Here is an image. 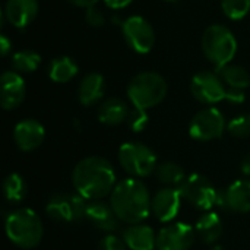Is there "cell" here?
Masks as SVG:
<instances>
[{
	"label": "cell",
	"instance_id": "obj_1",
	"mask_svg": "<svg viewBox=\"0 0 250 250\" xmlns=\"http://www.w3.org/2000/svg\"><path fill=\"white\" fill-rule=\"evenodd\" d=\"M72 182L78 195L88 201H101L107 195H111L117 185L111 163L97 155L86 157L75 166Z\"/></svg>",
	"mask_w": 250,
	"mask_h": 250
},
{
	"label": "cell",
	"instance_id": "obj_2",
	"mask_svg": "<svg viewBox=\"0 0 250 250\" xmlns=\"http://www.w3.org/2000/svg\"><path fill=\"white\" fill-rule=\"evenodd\" d=\"M151 195L148 188L135 177L116 185L110 195V205L117 218L126 224H141L151 212Z\"/></svg>",
	"mask_w": 250,
	"mask_h": 250
},
{
	"label": "cell",
	"instance_id": "obj_3",
	"mask_svg": "<svg viewBox=\"0 0 250 250\" xmlns=\"http://www.w3.org/2000/svg\"><path fill=\"white\" fill-rule=\"evenodd\" d=\"M4 230L7 239L22 249H32L40 245L44 229L40 217L29 208H21L6 217Z\"/></svg>",
	"mask_w": 250,
	"mask_h": 250
},
{
	"label": "cell",
	"instance_id": "obj_4",
	"mask_svg": "<svg viewBox=\"0 0 250 250\" xmlns=\"http://www.w3.org/2000/svg\"><path fill=\"white\" fill-rule=\"evenodd\" d=\"M127 95L133 107L148 110L158 105L166 98L167 82L157 72H141L130 81Z\"/></svg>",
	"mask_w": 250,
	"mask_h": 250
},
{
	"label": "cell",
	"instance_id": "obj_5",
	"mask_svg": "<svg viewBox=\"0 0 250 250\" xmlns=\"http://www.w3.org/2000/svg\"><path fill=\"white\" fill-rule=\"evenodd\" d=\"M202 50L207 59L218 69L231 63L237 51L234 34L224 25H211L202 37Z\"/></svg>",
	"mask_w": 250,
	"mask_h": 250
},
{
	"label": "cell",
	"instance_id": "obj_6",
	"mask_svg": "<svg viewBox=\"0 0 250 250\" xmlns=\"http://www.w3.org/2000/svg\"><path fill=\"white\" fill-rule=\"evenodd\" d=\"M122 168L135 179L148 177L157 170V157L151 148L141 142H126L119 149Z\"/></svg>",
	"mask_w": 250,
	"mask_h": 250
},
{
	"label": "cell",
	"instance_id": "obj_7",
	"mask_svg": "<svg viewBox=\"0 0 250 250\" xmlns=\"http://www.w3.org/2000/svg\"><path fill=\"white\" fill-rule=\"evenodd\" d=\"M188 202L195 208L202 211H209L212 207L218 205L221 192L215 189L211 180L202 174H192L186 177L180 188H177Z\"/></svg>",
	"mask_w": 250,
	"mask_h": 250
},
{
	"label": "cell",
	"instance_id": "obj_8",
	"mask_svg": "<svg viewBox=\"0 0 250 250\" xmlns=\"http://www.w3.org/2000/svg\"><path fill=\"white\" fill-rule=\"evenodd\" d=\"M86 199L75 193H57L53 195L47 205L45 212L50 218L60 223H75L85 218Z\"/></svg>",
	"mask_w": 250,
	"mask_h": 250
},
{
	"label": "cell",
	"instance_id": "obj_9",
	"mask_svg": "<svg viewBox=\"0 0 250 250\" xmlns=\"http://www.w3.org/2000/svg\"><path fill=\"white\" fill-rule=\"evenodd\" d=\"M226 129V119L215 107L201 110L193 116L189 125V133L196 141H212L223 135Z\"/></svg>",
	"mask_w": 250,
	"mask_h": 250
},
{
	"label": "cell",
	"instance_id": "obj_10",
	"mask_svg": "<svg viewBox=\"0 0 250 250\" xmlns=\"http://www.w3.org/2000/svg\"><path fill=\"white\" fill-rule=\"evenodd\" d=\"M193 97L202 104H215L227 100L229 89L224 86L221 76L215 72L204 70L193 76L190 82Z\"/></svg>",
	"mask_w": 250,
	"mask_h": 250
},
{
	"label": "cell",
	"instance_id": "obj_11",
	"mask_svg": "<svg viewBox=\"0 0 250 250\" xmlns=\"http://www.w3.org/2000/svg\"><path fill=\"white\" fill-rule=\"evenodd\" d=\"M123 35L132 50L139 54L149 53L155 44V32L152 25L142 16L133 15L123 22Z\"/></svg>",
	"mask_w": 250,
	"mask_h": 250
},
{
	"label": "cell",
	"instance_id": "obj_12",
	"mask_svg": "<svg viewBox=\"0 0 250 250\" xmlns=\"http://www.w3.org/2000/svg\"><path fill=\"white\" fill-rule=\"evenodd\" d=\"M195 230L185 223L168 224L157 234L158 250H189L195 243Z\"/></svg>",
	"mask_w": 250,
	"mask_h": 250
},
{
	"label": "cell",
	"instance_id": "obj_13",
	"mask_svg": "<svg viewBox=\"0 0 250 250\" xmlns=\"http://www.w3.org/2000/svg\"><path fill=\"white\" fill-rule=\"evenodd\" d=\"M182 199L183 196L179 189H173V188L161 189L152 196L151 211L160 223H170L177 217L180 211Z\"/></svg>",
	"mask_w": 250,
	"mask_h": 250
},
{
	"label": "cell",
	"instance_id": "obj_14",
	"mask_svg": "<svg viewBox=\"0 0 250 250\" xmlns=\"http://www.w3.org/2000/svg\"><path fill=\"white\" fill-rule=\"evenodd\" d=\"M25 81L15 70L4 72L0 78V104L4 110H15L25 98Z\"/></svg>",
	"mask_w": 250,
	"mask_h": 250
},
{
	"label": "cell",
	"instance_id": "obj_15",
	"mask_svg": "<svg viewBox=\"0 0 250 250\" xmlns=\"http://www.w3.org/2000/svg\"><path fill=\"white\" fill-rule=\"evenodd\" d=\"M45 138L44 126L35 119H25L21 120L13 130V139L16 146L23 151L29 152L37 149Z\"/></svg>",
	"mask_w": 250,
	"mask_h": 250
},
{
	"label": "cell",
	"instance_id": "obj_16",
	"mask_svg": "<svg viewBox=\"0 0 250 250\" xmlns=\"http://www.w3.org/2000/svg\"><path fill=\"white\" fill-rule=\"evenodd\" d=\"M38 13V0H7L6 19L16 28H26Z\"/></svg>",
	"mask_w": 250,
	"mask_h": 250
},
{
	"label": "cell",
	"instance_id": "obj_17",
	"mask_svg": "<svg viewBox=\"0 0 250 250\" xmlns=\"http://www.w3.org/2000/svg\"><path fill=\"white\" fill-rule=\"evenodd\" d=\"M85 218L91 224H94V227L103 231H114L119 227V218L113 211L111 205L103 201L88 202Z\"/></svg>",
	"mask_w": 250,
	"mask_h": 250
},
{
	"label": "cell",
	"instance_id": "obj_18",
	"mask_svg": "<svg viewBox=\"0 0 250 250\" xmlns=\"http://www.w3.org/2000/svg\"><path fill=\"white\" fill-rule=\"evenodd\" d=\"M123 242L130 250H154L157 248V236L149 226L132 224L123 231Z\"/></svg>",
	"mask_w": 250,
	"mask_h": 250
},
{
	"label": "cell",
	"instance_id": "obj_19",
	"mask_svg": "<svg viewBox=\"0 0 250 250\" xmlns=\"http://www.w3.org/2000/svg\"><path fill=\"white\" fill-rule=\"evenodd\" d=\"M224 208L246 214L250 212V180H237L224 192Z\"/></svg>",
	"mask_w": 250,
	"mask_h": 250
},
{
	"label": "cell",
	"instance_id": "obj_20",
	"mask_svg": "<svg viewBox=\"0 0 250 250\" xmlns=\"http://www.w3.org/2000/svg\"><path fill=\"white\" fill-rule=\"evenodd\" d=\"M105 92V81L100 73H88L79 83L78 98L79 103L85 107H89L100 101Z\"/></svg>",
	"mask_w": 250,
	"mask_h": 250
},
{
	"label": "cell",
	"instance_id": "obj_21",
	"mask_svg": "<svg viewBox=\"0 0 250 250\" xmlns=\"http://www.w3.org/2000/svg\"><path fill=\"white\" fill-rule=\"evenodd\" d=\"M129 107L120 98H108L105 100L98 108V120L103 125L116 126L127 120L129 117Z\"/></svg>",
	"mask_w": 250,
	"mask_h": 250
},
{
	"label": "cell",
	"instance_id": "obj_22",
	"mask_svg": "<svg viewBox=\"0 0 250 250\" xmlns=\"http://www.w3.org/2000/svg\"><path fill=\"white\" fill-rule=\"evenodd\" d=\"M195 230L205 243L211 245V243H215L221 237V234H223V221L217 214L207 212L196 221Z\"/></svg>",
	"mask_w": 250,
	"mask_h": 250
},
{
	"label": "cell",
	"instance_id": "obj_23",
	"mask_svg": "<svg viewBox=\"0 0 250 250\" xmlns=\"http://www.w3.org/2000/svg\"><path fill=\"white\" fill-rule=\"evenodd\" d=\"M78 73V64L76 62L69 56H60L51 60L48 67V75L53 82L57 83H66L70 79H73Z\"/></svg>",
	"mask_w": 250,
	"mask_h": 250
},
{
	"label": "cell",
	"instance_id": "obj_24",
	"mask_svg": "<svg viewBox=\"0 0 250 250\" xmlns=\"http://www.w3.org/2000/svg\"><path fill=\"white\" fill-rule=\"evenodd\" d=\"M217 73L221 76V79L229 85V88L233 89H245L250 85V75L246 69L237 64H226L224 67L218 69Z\"/></svg>",
	"mask_w": 250,
	"mask_h": 250
},
{
	"label": "cell",
	"instance_id": "obj_25",
	"mask_svg": "<svg viewBox=\"0 0 250 250\" xmlns=\"http://www.w3.org/2000/svg\"><path fill=\"white\" fill-rule=\"evenodd\" d=\"M26 183L25 179L18 173H10L3 180V195L7 202L19 204L26 196Z\"/></svg>",
	"mask_w": 250,
	"mask_h": 250
},
{
	"label": "cell",
	"instance_id": "obj_26",
	"mask_svg": "<svg viewBox=\"0 0 250 250\" xmlns=\"http://www.w3.org/2000/svg\"><path fill=\"white\" fill-rule=\"evenodd\" d=\"M155 173H157L158 180L167 186L180 188L182 183L186 180V174H185V170L182 168V166L171 163V161H166L163 164H158Z\"/></svg>",
	"mask_w": 250,
	"mask_h": 250
},
{
	"label": "cell",
	"instance_id": "obj_27",
	"mask_svg": "<svg viewBox=\"0 0 250 250\" xmlns=\"http://www.w3.org/2000/svg\"><path fill=\"white\" fill-rule=\"evenodd\" d=\"M41 64V56L32 50H21L12 56V67L18 73H31Z\"/></svg>",
	"mask_w": 250,
	"mask_h": 250
},
{
	"label": "cell",
	"instance_id": "obj_28",
	"mask_svg": "<svg viewBox=\"0 0 250 250\" xmlns=\"http://www.w3.org/2000/svg\"><path fill=\"white\" fill-rule=\"evenodd\" d=\"M221 7L227 18L239 21L250 12V0H221Z\"/></svg>",
	"mask_w": 250,
	"mask_h": 250
},
{
	"label": "cell",
	"instance_id": "obj_29",
	"mask_svg": "<svg viewBox=\"0 0 250 250\" xmlns=\"http://www.w3.org/2000/svg\"><path fill=\"white\" fill-rule=\"evenodd\" d=\"M229 132L236 138H248L250 136V114H242L233 119L229 126Z\"/></svg>",
	"mask_w": 250,
	"mask_h": 250
},
{
	"label": "cell",
	"instance_id": "obj_30",
	"mask_svg": "<svg viewBox=\"0 0 250 250\" xmlns=\"http://www.w3.org/2000/svg\"><path fill=\"white\" fill-rule=\"evenodd\" d=\"M127 125H129L130 130H133V132H142L146 127V125H148L146 110H141V108L133 107V110H130V113H129Z\"/></svg>",
	"mask_w": 250,
	"mask_h": 250
},
{
	"label": "cell",
	"instance_id": "obj_31",
	"mask_svg": "<svg viewBox=\"0 0 250 250\" xmlns=\"http://www.w3.org/2000/svg\"><path fill=\"white\" fill-rule=\"evenodd\" d=\"M97 250H127V246L123 240L110 234V236H105L104 239H101Z\"/></svg>",
	"mask_w": 250,
	"mask_h": 250
},
{
	"label": "cell",
	"instance_id": "obj_32",
	"mask_svg": "<svg viewBox=\"0 0 250 250\" xmlns=\"http://www.w3.org/2000/svg\"><path fill=\"white\" fill-rule=\"evenodd\" d=\"M85 18H86V22H88L91 26H94V28H100V26H103V25L105 23V16H104V13H103L98 7H95V6L86 9Z\"/></svg>",
	"mask_w": 250,
	"mask_h": 250
},
{
	"label": "cell",
	"instance_id": "obj_33",
	"mask_svg": "<svg viewBox=\"0 0 250 250\" xmlns=\"http://www.w3.org/2000/svg\"><path fill=\"white\" fill-rule=\"evenodd\" d=\"M133 0H104V3L110 7V9H123L126 6H129Z\"/></svg>",
	"mask_w": 250,
	"mask_h": 250
},
{
	"label": "cell",
	"instance_id": "obj_34",
	"mask_svg": "<svg viewBox=\"0 0 250 250\" xmlns=\"http://www.w3.org/2000/svg\"><path fill=\"white\" fill-rule=\"evenodd\" d=\"M10 48H12V42L9 41L7 37L1 35V37H0V50H1V56L6 57V56L9 54Z\"/></svg>",
	"mask_w": 250,
	"mask_h": 250
},
{
	"label": "cell",
	"instance_id": "obj_35",
	"mask_svg": "<svg viewBox=\"0 0 250 250\" xmlns=\"http://www.w3.org/2000/svg\"><path fill=\"white\" fill-rule=\"evenodd\" d=\"M67 1H70L72 4H75V6H78V7H85V9H88V7L95 6L98 0H67Z\"/></svg>",
	"mask_w": 250,
	"mask_h": 250
},
{
	"label": "cell",
	"instance_id": "obj_36",
	"mask_svg": "<svg viewBox=\"0 0 250 250\" xmlns=\"http://www.w3.org/2000/svg\"><path fill=\"white\" fill-rule=\"evenodd\" d=\"M242 173L245 174V176H248L250 177V152L243 158V161H242Z\"/></svg>",
	"mask_w": 250,
	"mask_h": 250
},
{
	"label": "cell",
	"instance_id": "obj_37",
	"mask_svg": "<svg viewBox=\"0 0 250 250\" xmlns=\"http://www.w3.org/2000/svg\"><path fill=\"white\" fill-rule=\"evenodd\" d=\"M209 250H226L223 246H214V248H211Z\"/></svg>",
	"mask_w": 250,
	"mask_h": 250
},
{
	"label": "cell",
	"instance_id": "obj_38",
	"mask_svg": "<svg viewBox=\"0 0 250 250\" xmlns=\"http://www.w3.org/2000/svg\"><path fill=\"white\" fill-rule=\"evenodd\" d=\"M166 1H176V0H166Z\"/></svg>",
	"mask_w": 250,
	"mask_h": 250
},
{
	"label": "cell",
	"instance_id": "obj_39",
	"mask_svg": "<svg viewBox=\"0 0 250 250\" xmlns=\"http://www.w3.org/2000/svg\"><path fill=\"white\" fill-rule=\"evenodd\" d=\"M154 250H158V249H157V248H155V249H154Z\"/></svg>",
	"mask_w": 250,
	"mask_h": 250
}]
</instances>
